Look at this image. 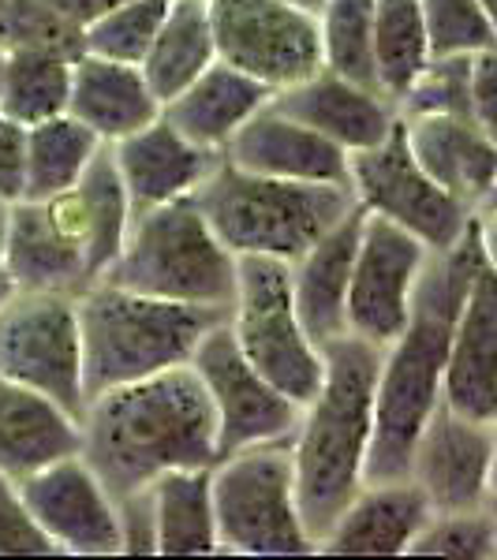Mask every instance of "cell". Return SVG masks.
<instances>
[{
  "label": "cell",
  "instance_id": "cell-39",
  "mask_svg": "<svg viewBox=\"0 0 497 560\" xmlns=\"http://www.w3.org/2000/svg\"><path fill=\"white\" fill-rule=\"evenodd\" d=\"M0 557H60L26 512L15 478L0 471Z\"/></svg>",
  "mask_w": 497,
  "mask_h": 560
},
{
  "label": "cell",
  "instance_id": "cell-38",
  "mask_svg": "<svg viewBox=\"0 0 497 560\" xmlns=\"http://www.w3.org/2000/svg\"><path fill=\"white\" fill-rule=\"evenodd\" d=\"M472 57H430L396 102V116H472L467 105Z\"/></svg>",
  "mask_w": 497,
  "mask_h": 560
},
{
  "label": "cell",
  "instance_id": "cell-45",
  "mask_svg": "<svg viewBox=\"0 0 497 560\" xmlns=\"http://www.w3.org/2000/svg\"><path fill=\"white\" fill-rule=\"evenodd\" d=\"M285 4L300 8V12H311V15H319V12H322V4H325V0H285Z\"/></svg>",
  "mask_w": 497,
  "mask_h": 560
},
{
  "label": "cell",
  "instance_id": "cell-11",
  "mask_svg": "<svg viewBox=\"0 0 497 560\" xmlns=\"http://www.w3.org/2000/svg\"><path fill=\"white\" fill-rule=\"evenodd\" d=\"M210 23L217 60L274 94L322 68L319 15L285 0H210Z\"/></svg>",
  "mask_w": 497,
  "mask_h": 560
},
{
  "label": "cell",
  "instance_id": "cell-6",
  "mask_svg": "<svg viewBox=\"0 0 497 560\" xmlns=\"http://www.w3.org/2000/svg\"><path fill=\"white\" fill-rule=\"evenodd\" d=\"M102 280L150 295V300L232 311L236 255L213 236V229L187 195L131 213L120 255Z\"/></svg>",
  "mask_w": 497,
  "mask_h": 560
},
{
  "label": "cell",
  "instance_id": "cell-40",
  "mask_svg": "<svg viewBox=\"0 0 497 560\" xmlns=\"http://www.w3.org/2000/svg\"><path fill=\"white\" fill-rule=\"evenodd\" d=\"M116 520H120V557H153L158 553L150 490L120 497V501H116Z\"/></svg>",
  "mask_w": 497,
  "mask_h": 560
},
{
  "label": "cell",
  "instance_id": "cell-10",
  "mask_svg": "<svg viewBox=\"0 0 497 560\" xmlns=\"http://www.w3.org/2000/svg\"><path fill=\"white\" fill-rule=\"evenodd\" d=\"M348 184L367 213L401 224L430 250L456 247L475 217L464 202H456L453 195L441 191L423 173L408 142H404L401 120L393 124V131L378 147L348 153Z\"/></svg>",
  "mask_w": 497,
  "mask_h": 560
},
{
  "label": "cell",
  "instance_id": "cell-15",
  "mask_svg": "<svg viewBox=\"0 0 497 560\" xmlns=\"http://www.w3.org/2000/svg\"><path fill=\"white\" fill-rule=\"evenodd\" d=\"M494 422L464 419L438 404L412 448L408 478L434 512L494 509Z\"/></svg>",
  "mask_w": 497,
  "mask_h": 560
},
{
  "label": "cell",
  "instance_id": "cell-3",
  "mask_svg": "<svg viewBox=\"0 0 497 560\" xmlns=\"http://www.w3.org/2000/svg\"><path fill=\"white\" fill-rule=\"evenodd\" d=\"M319 351L322 385L300 408V422L288 438L296 509L314 546L363 486L374 438V382L382 348H370L345 332L325 340Z\"/></svg>",
  "mask_w": 497,
  "mask_h": 560
},
{
  "label": "cell",
  "instance_id": "cell-19",
  "mask_svg": "<svg viewBox=\"0 0 497 560\" xmlns=\"http://www.w3.org/2000/svg\"><path fill=\"white\" fill-rule=\"evenodd\" d=\"M269 105L277 113L307 124L311 131H319L322 139H330L333 147H340L345 153L378 147L393 131V124L401 120L396 105L385 94L348 83V79L333 75L325 68L307 75L303 83L277 90L269 97Z\"/></svg>",
  "mask_w": 497,
  "mask_h": 560
},
{
  "label": "cell",
  "instance_id": "cell-13",
  "mask_svg": "<svg viewBox=\"0 0 497 560\" xmlns=\"http://www.w3.org/2000/svg\"><path fill=\"white\" fill-rule=\"evenodd\" d=\"M434 250L401 224L363 210L351 261L345 332L370 348H385L408 325L415 288Z\"/></svg>",
  "mask_w": 497,
  "mask_h": 560
},
{
  "label": "cell",
  "instance_id": "cell-44",
  "mask_svg": "<svg viewBox=\"0 0 497 560\" xmlns=\"http://www.w3.org/2000/svg\"><path fill=\"white\" fill-rule=\"evenodd\" d=\"M4 198H0V232H4ZM12 292V284H8V277H4V266H0V300H4V295Z\"/></svg>",
  "mask_w": 497,
  "mask_h": 560
},
{
  "label": "cell",
  "instance_id": "cell-18",
  "mask_svg": "<svg viewBox=\"0 0 497 560\" xmlns=\"http://www.w3.org/2000/svg\"><path fill=\"white\" fill-rule=\"evenodd\" d=\"M221 158L255 176L296 179V184H348V153L307 124L277 113L269 102L224 142Z\"/></svg>",
  "mask_w": 497,
  "mask_h": 560
},
{
  "label": "cell",
  "instance_id": "cell-30",
  "mask_svg": "<svg viewBox=\"0 0 497 560\" xmlns=\"http://www.w3.org/2000/svg\"><path fill=\"white\" fill-rule=\"evenodd\" d=\"M102 147L105 142L68 113L23 128V195L20 198H53V195L68 191V187L86 173V165L94 161V153Z\"/></svg>",
  "mask_w": 497,
  "mask_h": 560
},
{
  "label": "cell",
  "instance_id": "cell-29",
  "mask_svg": "<svg viewBox=\"0 0 497 560\" xmlns=\"http://www.w3.org/2000/svg\"><path fill=\"white\" fill-rule=\"evenodd\" d=\"M153 504L158 557H210L217 553V523L210 467H180L147 486Z\"/></svg>",
  "mask_w": 497,
  "mask_h": 560
},
{
  "label": "cell",
  "instance_id": "cell-21",
  "mask_svg": "<svg viewBox=\"0 0 497 560\" xmlns=\"http://www.w3.org/2000/svg\"><path fill=\"white\" fill-rule=\"evenodd\" d=\"M38 202L49 206L57 229L79 247V255H83L90 277L97 284L108 273V266L116 261V255H120L124 236H128V224H131V202L120 184V173L113 165L108 142L94 153L86 173L68 191L38 198Z\"/></svg>",
  "mask_w": 497,
  "mask_h": 560
},
{
  "label": "cell",
  "instance_id": "cell-37",
  "mask_svg": "<svg viewBox=\"0 0 497 560\" xmlns=\"http://www.w3.org/2000/svg\"><path fill=\"white\" fill-rule=\"evenodd\" d=\"M0 49H49L79 57V26H71L49 0H0Z\"/></svg>",
  "mask_w": 497,
  "mask_h": 560
},
{
  "label": "cell",
  "instance_id": "cell-4",
  "mask_svg": "<svg viewBox=\"0 0 497 560\" xmlns=\"http://www.w3.org/2000/svg\"><path fill=\"white\" fill-rule=\"evenodd\" d=\"M79 355H83V396L131 385L139 377L184 366L206 329L229 318L217 306H187L116 288L108 280L76 295Z\"/></svg>",
  "mask_w": 497,
  "mask_h": 560
},
{
  "label": "cell",
  "instance_id": "cell-9",
  "mask_svg": "<svg viewBox=\"0 0 497 560\" xmlns=\"http://www.w3.org/2000/svg\"><path fill=\"white\" fill-rule=\"evenodd\" d=\"M0 377L49 396L68 415H83L76 295L12 288L0 300Z\"/></svg>",
  "mask_w": 497,
  "mask_h": 560
},
{
  "label": "cell",
  "instance_id": "cell-34",
  "mask_svg": "<svg viewBox=\"0 0 497 560\" xmlns=\"http://www.w3.org/2000/svg\"><path fill=\"white\" fill-rule=\"evenodd\" d=\"M169 4H173V0H124L113 12L97 15L94 23H86L83 31H79L83 52L139 68L161 20H165Z\"/></svg>",
  "mask_w": 497,
  "mask_h": 560
},
{
  "label": "cell",
  "instance_id": "cell-2",
  "mask_svg": "<svg viewBox=\"0 0 497 560\" xmlns=\"http://www.w3.org/2000/svg\"><path fill=\"white\" fill-rule=\"evenodd\" d=\"M79 433V456L113 501L147 490L165 471L217 464L213 404L187 363L86 400Z\"/></svg>",
  "mask_w": 497,
  "mask_h": 560
},
{
  "label": "cell",
  "instance_id": "cell-24",
  "mask_svg": "<svg viewBox=\"0 0 497 560\" xmlns=\"http://www.w3.org/2000/svg\"><path fill=\"white\" fill-rule=\"evenodd\" d=\"M359 224H363V206L351 210L319 236L296 261H288V284H292V303L300 314L303 332L314 345L345 337V303L351 261H356Z\"/></svg>",
  "mask_w": 497,
  "mask_h": 560
},
{
  "label": "cell",
  "instance_id": "cell-12",
  "mask_svg": "<svg viewBox=\"0 0 497 560\" xmlns=\"http://www.w3.org/2000/svg\"><path fill=\"white\" fill-rule=\"evenodd\" d=\"M187 366L198 374L217 419V459L240 448L266 445V441H288L300 422V404L277 393L255 366L243 359L229 318L206 329Z\"/></svg>",
  "mask_w": 497,
  "mask_h": 560
},
{
  "label": "cell",
  "instance_id": "cell-20",
  "mask_svg": "<svg viewBox=\"0 0 497 560\" xmlns=\"http://www.w3.org/2000/svg\"><path fill=\"white\" fill-rule=\"evenodd\" d=\"M434 516L412 478L363 482L314 546L325 557H404L419 527Z\"/></svg>",
  "mask_w": 497,
  "mask_h": 560
},
{
  "label": "cell",
  "instance_id": "cell-36",
  "mask_svg": "<svg viewBox=\"0 0 497 560\" xmlns=\"http://www.w3.org/2000/svg\"><path fill=\"white\" fill-rule=\"evenodd\" d=\"M404 557H449V560H494L497 520L494 509L475 512H434L412 538Z\"/></svg>",
  "mask_w": 497,
  "mask_h": 560
},
{
  "label": "cell",
  "instance_id": "cell-41",
  "mask_svg": "<svg viewBox=\"0 0 497 560\" xmlns=\"http://www.w3.org/2000/svg\"><path fill=\"white\" fill-rule=\"evenodd\" d=\"M467 105H472V120L478 128H497V52L483 49L472 52V68H467Z\"/></svg>",
  "mask_w": 497,
  "mask_h": 560
},
{
  "label": "cell",
  "instance_id": "cell-7",
  "mask_svg": "<svg viewBox=\"0 0 497 560\" xmlns=\"http://www.w3.org/2000/svg\"><path fill=\"white\" fill-rule=\"evenodd\" d=\"M217 553L236 557H311L296 509V478L288 441L240 448L210 467Z\"/></svg>",
  "mask_w": 497,
  "mask_h": 560
},
{
  "label": "cell",
  "instance_id": "cell-27",
  "mask_svg": "<svg viewBox=\"0 0 497 560\" xmlns=\"http://www.w3.org/2000/svg\"><path fill=\"white\" fill-rule=\"evenodd\" d=\"M83 448L79 419L49 396L0 377V471L23 478Z\"/></svg>",
  "mask_w": 497,
  "mask_h": 560
},
{
  "label": "cell",
  "instance_id": "cell-5",
  "mask_svg": "<svg viewBox=\"0 0 497 560\" xmlns=\"http://www.w3.org/2000/svg\"><path fill=\"white\" fill-rule=\"evenodd\" d=\"M192 202L232 255L296 261L356 206L348 184H296L255 176L217 158Z\"/></svg>",
  "mask_w": 497,
  "mask_h": 560
},
{
  "label": "cell",
  "instance_id": "cell-14",
  "mask_svg": "<svg viewBox=\"0 0 497 560\" xmlns=\"http://www.w3.org/2000/svg\"><path fill=\"white\" fill-rule=\"evenodd\" d=\"M38 530L68 557H120L116 501L83 456H65L15 478Z\"/></svg>",
  "mask_w": 497,
  "mask_h": 560
},
{
  "label": "cell",
  "instance_id": "cell-8",
  "mask_svg": "<svg viewBox=\"0 0 497 560\" xmlns=\"http://www.w3.org/2000/svg\"><path fill=\"white\" fill-rule=\"evenodd\" d=\"M229 329L251 366L292 404H303L322 385V351L303 332L288 284V261L236 255V300Z\"/></svg>",
  "mask_w": 497,
  "mask_h": 560
},
{
  "label": "cell",
  "instance_id": "cell-16",
  "mask_svg": "<svg viewBox=\"0 0 497 560\" xmlns=\"http://www.w3.org/2000/svg\"><path fill=\"white\" fill-rule=\"evenodd\" d=\"M441 404L475 422H497V266L486 258L460 303L441 374Z\"/></svg>",
  "mask_w": 497,
  "mask_h": 560
},
{
  "label": "cell",
  "instance_id": "cell-33",
  "mask_svg": "<svg viewBox=\"0 0 497 560\" xmlns=\"http://www.w3.org/2000/svg\"><path fill=\"white\" fill-rule=\"evenodd\" d=\"M370 20H374V0H325L319 12V45L325 71H333V75L348 79L356 86L378 90Z\"/></svg>",
  "mask_w": 497,
  "mask_h": 560
},
{
  "label": "cell",
  "instance_id": "cell-32",
  "mask_svg": "<svg viewBox=\"0 0 497 560\" xmlns=\"http://www.w3.org/2000/svg\"><path fill=\"white\" fill-rule=\"evenodd\" d=\"M370 49H374L378 90L396 105L404 90L412 86V79L419 75L430 60L419 0H374Z\"/></svg>",
  "mask_w": 497,
  "mask_h": 560
},
{
  "label": "cell",
  "instance_id": "cell-31",
  "mask_svg": "<svg viewBox=\"0 0 497 560\" xmlns=\"http://www.w3.org/2000/svg\"><path fill=\"white\" fill-rule=\"evenodd\" d=\"M71 60L49 49H15L8 52L4 83H0V116L15 128H31L49 116L68 113L71 94Z\"/></svg>",
  "mask_w": 497,
  "mask_h": 560
},
{
  "label": "cell",
  "instance_id": "cell-26",
  "mask_svg": "<svg viewBox=\"0 0 497 560\" xmlns=\"http://www.w3.org/2000/svg\"><path fill=\"white\" fill-rule=\"evenodd\" d=\"M68 116H76L102 142H116L158 120L161 102L135 65H116V60L79 52L71 60Z\"/></svg>",
  "mask_w": 497,
  "mask_h": 560
},
{
  "label": "cell",
  "instance_id": "cell-25",
  "mask_svg": "<svg viewBox=\"0 0 497 560\" xmlns=\"http://www.w3.org/2000/svg\"><path fill=\"white\" fill-rule=\"evenodd\" d=\"M274 97V90L255 83L251 75L213 60L198 79H192L176 97L161 105V120L192 139L195 147L221 153L224 142L236 135L262 105Z\"/></svg>",
  "mask_w": 497,
  "mask_h": 560
},
{
  "label": "cell",
  "instance_id": "cell-22",
  "mask_svg": "<svg viewBox=\"0 0 497 560\" xmlns=\"http://www.w3.org/2000/svg\"><path fill=\"white\" fill-rule=\"evenodd\" d=\"M108 150H113V165L120 173L124 191H128L131 213L187 198L221 158L213 150L195 147L161 116L147 128L108 142Z\"/></svg>",
  "mask_w": 497,
  "mask_h": 560
},
{
  "label": "cell",
  "instance_id": "cell-28",
  "mask_svg": "<svg viewBox=\"0 0 497 560\" xmlns=\"http://www.w3.org/2000/svg\"><path fill=\"white\" fill-rule=\"evenodd\" d=\"M217 60L210 0H173L153 34L147 57H142V79L161 105L176 97L192 79L203 75Z\"/></svg>",
  "mask_w": 497,
  "mask_h": 560
},
{
  "label": "cell",
  "instance_id": "cell-23",
  "mask_svg": "<svg viewBox=\"0 0 497 560\" xmlns=\"http://www.w3.org/2000/svg\"><path fill=\"white\" fill-rule=\"evenodd\" d=\"M0 266H4L8 284L31 288V292L79 295L94 284L79 247L57 229L49 206L38 198H15L4 206Z\"/></svg>",
  "mask_w": 497,
  "mask_h": 560
},
{
  "label": "cell",
  "instance_id": "cell-17",
  "mask_svg": "<svg viewBox=\"0 0 497 560\" xmlns=\"http://www.w3.org/2000/svg\"><path fill=\"white\" fill-rule=\"evenodd\" d=\"M412 158L467 210H494L497 142L472 116H401Z\"/></svg>",
  "mask_w": 497,
  "mask_h": 560
},
{
  "label": "cell",
  "instance_id": "cell-46",
  "mask_svg": "<svg viewBox=\"0 0 497 560\" xmlns=\"http://www.w3.org/2000/svg\"><path fill=\"white\" fill-rule=\"evenodd\" d=\"M4 65H8V52L0 49V83H4Z\"/></svg>",
  "mask_w": 497,
  "mask_h": 560
},
{
  "label": "cell",
  "instance_id": "cell-1",
  "mask_svg": "<svg viewBox=\"0 0 497 560\" xmlns=\"http://www.w3.org/2000/svg\"><path fill=\"white\" fill-rule=\"evenodd\" d=\"M486 258H494V210H478L456 247L430 255L415 288L408 325L378 351L374 438L363 482L408 478L415 441L441 404V374L460 303Z\"/></svg>",
  "mask_w": 497,
  "mask_h": 560
},
{
  "label": "cell",
  "instance_id": "cell-42",
  "mask_svg": "<svg viewBox=\"0 0 497 560\" xmlns=\"http://www.w3.org/2000/svg\"><path fill=\"white\" fill-rule=\"evenodd\" d=\"M23 195V128L0 116V198L15 202Z\"/></svg>",
  "mask_w": 497,
  "mask_h": 560
},
{
  "label": "cell",
  "instance_id": "cell-43",
  "mask_svg": "<svg viewBox=\"0 0 497 560\" xmlns=\"http://www.w3.org/2000/svg\"><path fill=\"white\" fill-rule=\"evenodd\" d=\"M49 4L57 8V12L65 15L71 26H79V31H83L86 23H94L97 15L113 12V8L124 4V0H49Z\"/></svg>",
  "mask_w": 497,
  "mask_h": 560
},
{
  "label": "cell",
  "instance_id": "cell-35",
  "mask_svg": "<svg viewBox=\"0 0 497 560\" xmlns=\"http://www.w3.org/2000/svg\"><path fill=\"white\" fill-rule=\"evenodd\" d=\"M419 12L430 57H472L497 45L490 0H419Z\"/></svg>",
  "mask_w": 497,
  "mask_h": 560
}]
</instances>
